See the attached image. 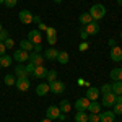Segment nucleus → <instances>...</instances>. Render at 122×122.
<instances>
[{"label": "nucleus", "instance_id": "obj_11", "mask_svg": "<svg viewBox=\"0 0 122 122\" xmlns=\"http://www.w3.org/2000/svg\"><path fill=\"white\" fill-rule=\"evenodd\" d=\"M114 121H116V114L112 111L99 112V122H114Z\"/></svg>", "mask_w": 122, "mask_h": 122}, {"label": "nucleus", "instance_id": "obj_39", "mask_svg": "<svg viewBox=\"0 0 122 122\" xmlns=\"http://www.w3.org/2000/svg\"><path fill=\"white\" fill-rule=\"evenodd\" d=\"M5 51H7L5 44H3V42H0V57H2V56H5Z\"/></svg>", "mask_w": 122, "mask_h": 122}, {"label": "nucleus", "instance_id": "obj_7", "mask_svg": "<svg viewBox=\"0 0 122 122\" xmlns=\"http://www.w3.org/2000/svg\"><path fill=\"white\" fill-rule=\"evenodd\" d=\"M109 56H111V60H114V62H122V47L112 46Z\"/></svg>", "mask_w": 122, "mask_h": 122}, {"label": "nucleus", "instance_id": "obj_40", "mask_svg": "<svg viewBox=\"0 0 122 122\" xmlns=\"http://www.w3.org/2000/svg\"><path fill=\"white\" fill-rule=\"evenodd\" d=\"M41 51H42V46L41 44H36L34 49H33V52H38V54H41Z\"/></svg>", "mask_w": 122, "mask_h": 122}, {"label": "nucleus", "instance_id": "obj_46", "mask_svg": "<svg viewBox=\"0 0 122 122\" xmlns=\"http://www.w3.org/2000/svg\"><path fill=\"white\" fill-rule=\"evenodd\" d=\"M41 122H52V121H51V119H47V117H44V119H42Z\"/></svg>", "mask_w": 122, "mask_h": 122}, {"label": "nucleus", "instance_id": "obj_32", "mask_svg": "<svg viewBox=\"0 0 122 122\" xmlns=\"http://www.w3.org/2000/svg\"><path fill=\"white\" fill-rule=\"evenodd\" d=\"M112 107H114V111H112V112L116 114V116H121V114H122V104H121V103H116V104L112 106Z\"/></svg>", "mask_w": 122, "mask_h": 122}, {"label": "nucleus", "instance_id": "obj_15", "mask_svg": "<svg viewBox=\"0 0 122 122\" xmlns=\"http://www.w3.org/2000/svg\"><path fill=\"white\" fill-rule=\"evenodd\" d=\"M42 60H44L42 54H38V52H31L29 54V62L34 64V65H42Z\"/></svg>", "mask_w": 122, "mask_h": 122}, {"label": "nucleus", "instance_id": "obj_26", "mask_svg": "<svg viewBox=\"0 0 122 122\" xmlns=\"http://www.w3.org/2000/svg\"><path fill=\"white\" fill-rule=\"evenodd\" d=\"M75 122H88V114H86V111H76Z\"/></svg>", "mask_w": 122, "mask_h": 122}, {"label": "nucleus", "instance_id": "obj_50", "mask_svg": "<svg viewBox=\"0 0 122 122\" xmlns=\"http://www.w3.org/2000/svg\"><path fill=\"white\" fill-rule=\"evenodd\" d=\"M2 29H3V26H2V23H0V31H2Z\"/></svg>", "mask_w": 122, "mask_h": 122}, {"label": "nucleus", "instance_id": "obj_14", "mask_svg": "<svg viewBox=\"0 0 122 122\" xmlns=\"http://www.w3.org/2000/svg\"><path fill=\"white\" fill-rule=\"evenodd\" d=\"M86 98H88L90 101H96V99L99 98V88L90 86V88L86 90Z\"/></svg>", "mask_w": 122, "mask_h": 122}, {"label": "nucleus", "instance_id": "obj_49", "mask_svg": "<svg viewBox=\"0 0 122 122\" xmlns=\"http://www.w3.org/2000/svg\"><path fill=\"white\" fill-rule=\"evenodd\" d=\"M2 3H5V0H0V5H2Z\"/></svg>", "mask_w": 122, "mask_h": 122}, {"label": "nucleus", "instance_id": "obj_51", "mask_svg": "<svg viewBox=\"0 0 122 122\" xmlns=\"http://www.w3.org/2000/svg\"><path fill=\"white\" fill-rule=\"evenodd\" d=\"M121 38H122V31H121Z\"/></svg>", "mask_w": 122, "mask_h": 122}, {"label": "nucleus", "instance_id": "obj_47", "mask_svg": "<svg viewBox=\"0 0 122 122\" xmlns=\"http://www.w3.org/2000/svg\"><path fill=\"white\" fill-rule=\"evenodd\" d=\"M54 2H56V3H62V0H54Z\"/></svg>", "mask_w": 122, "mask_h": 122}, {"label": "nucleus", "instance_id": "obj_2", "mask_svg": "<svg viewBox=\"0 0 122 122\" xmlns=\"http://www.w3.org/2000/svg\"><path fill=\"white\" fill-rule=\"evenodd\" d=\"M49 91H52V94H62L65 91V83H62V81H52V83H49Z\"/></svg>", "mask_w": 122, "mask_h": 122}, {"label": "nucleus", "instance_id": "obj_1", "mask_svg": "<svg viewBox=\"0 0 122 122\" xmlns=\"http://www.w3.org/2000/svg\"><path fill=\"white\" fill-rule=\"evenodd\" d=\"M88 13L91 15L93 21H99V20L104 18V15H106V8H104V5H101V3H94Z\"/></svg>", "mask_w": 122, "mask_h": 122}, {"label": "nucleus", "instance_id": "obj_36", "mask_svg": "<svg viewBox=\"0 0 122 122\" xmlns=\"http://www.w3.org/2000/svg\"><path fill=\"white\" fill-rule=\"evenodd\" d=\"M16 3H18V0H5V5H7L8 8H13V7H16Z\"/></svg>", "mask_w": 122, "mask_h": 122}, {"label": "nucleus", "instance_id": "obj_31", "mask_svg": "<svg viewBox=\"0 0 122 122\" xmlns=\"http://www.w3.org/2000/svg\"><path fill=\"white\" fill-rule=\"evenodd\" d=\"M112 91V88H111V85H107V83H104L101 88H99V93H103V94H106V93H111Z\"/></svg>", "mask_w": 122, "mask_h": 122}, {"label": "nucleus", "instance_id": "obj_5", "mask_svg": "<svg viewBox=\"0 0 122 122\" xmlns=\"http://www.w3.org/2000/svg\"><path fill=\"white\" fill-rule=\"evenodd\" d=\"M13 59L16 60V62H26V60H29V52H26V51H23V49H16L15 52H13Z\"/></svg>", "mask_w": 122, "mask_h": 122}, {"label": "nucleus", "instance_id": "obj_43", "mask_svg": "<svg viewBox=\"0 0 122 122\" xmlns=\"http://www.w3.org/2000/svg\"><path fill=\"white\" fill-rule=\"evenodd\" d=\"M33 21H34V23H38V25H39V23H41V18H39V16H34V18H33Z\"/></svg>", "mask_w": 122, "mask_h": 122}, {"label": "nucleus", "instance_id": "obj_8", "mask_svg": "<svg viewBox=\"0 0 122 122\" xmlns=\"http://www.w3.org/2000/svg\"><path fill=\"white\" fill-rule=\"evenodd\" d=\"M15 86L18 88L20 91H28V90H29V80H28V76L16 78V83H15Z\"/></svg>", "mask_w": 122, "mask_h": 122}, {"label": "nucleus", "instance_id": "obj_4", "mask_svg": "<svg viewBox=\"0 0 122 122\" xmlns=\"http://www.w3.org/2000/svg\"><path fill=\"white\" fill-rule=\"evenodd\" d=\"M116 104V94L111 91V93L103 94V101H101V106H106V107H112Z\"/></svg>", "mask_w": 122, "mask_h": 122}, {"label": "nucleus", "instance_id": "obj_42", "mask_svg": "<svg viewBox=\"0 0 122 122\" xmlns=\"http://www.w3.org/2000/svg\"><path fill=\"white\" fill-rule=\"evenodd\" d=\"M116 103H121L122 104V94H117V96H116Z\"/></svg>", "mask_w": 122, "mask_h": 122}, {"label": "nucleus", "instance_id": "obj_35", "mask_svg": "<svg viewBox=\"0 0 122 122\" xmlns=\"http://www.w3.org/2000/svg\"><path fill=\"white\" fill-rule=\"evenodd\" d=\"M34 68H36V65L34 64H26V72H28V75H33V72H34Z\"/></svg>", "mask_w": 122, "mask_h": 122}, {"label": "nucleus", "instance_id": "obj_18", "mask_svg": "<svg viewBox=\"0 0 122 122\" xmlns=\"http://www.w3.org/2000/svg\"><path fill=\"white\" fill-rule=\"evenodd\" d=\"M109 76L112 78L114 81H122V67H116V68H112L111 73H109Z\"/></svg>", "mask_w": 122, "mask_h": 122}, {"label": "nucleus", "instance_id": "obj_13", "mask_svg": "<svg viewBox=\"0 0 122 122\" xmlns=\"http://www.w3.org/2000/svg\"><path fill=\"white\" fill-rule=\"evenodd\" d=\"M46 33H47V42H49L51 46H54V44L57 42V31H56V28H49V26H47Z\"/></svg>", "mask_w": 122, "mask_h": 122}, {"label": "nucleus", "instance_id": "obj_30", "mask_svg": "<svg viewBox=\"0 0 122 122\" xmlns=\"http://www.w3.org/2000/svg\"><path fill=\"white\" fill-rule=\"evenodd\" d=\"M46 78H47V81H49V83L56 81V80H57V72H56V70H47Z\"/></svg>", "mask_w": 122, "mask_h": 122}, {"label": "nucleus", "instance_id": "obj_19", "mask_svg": "<svg viewBox=\"0 0 122 122\" xmlns=\"http://www.w3.org/2000/svg\"><path fill=\"white\" fill-rule=\"evenodd\" d=\"M49 93V83H39L36 86V94L38 96H46Z\"/></svg>", "mask_w": 122, "mask_h": 122}, {"label": "nucleus", "instance_id": "obj_12", "mask_svg": "<svg viewBox=\"0 0 122 122\" xmlns=\"http://www.w3.org/2000/svg\"><path fill=\"white\" fill-rule=\"evenodd\" d=\"M86 29V33L90 34V36H94V34H98L99 33V25L96 23V21H91V23H88L86 26H83Z\"/></svg>", "mask_w": 122, "mask_h": 122}, {"label": "nucleus", "instance_id": "obj_17", "mask_svg": "<svg viewBox=\"0 0 122 122\" xmlns=\"http://www.w3.org/2000/svg\"><path fill=\"white\" fill-rule=\"evenodd\" d=\"M86 111L90 114H99L101 112V103H98V101H90V106H88Z\"/></svg>", "mask_w": 122, "mask_h": 122}, {"label": "nucleus", "instance_id": "obj_23", "mask_svg": "<svg viewBox=\"0 0 122 122\" xmlns=\"http://www.w3.org/2000/svg\"><path fill=\"white\" fill-rule=\"evenodd\" d=\"M68 54H67L65 51H59V56H57V62L59 64H62V65H65V64H68Z\"/></svg>", "mask_w": 122, "mask_h": 122}, {"label": "nucleus", "instance_id": "obj_22", "mask_svg": "<svg viewBox=\"0 0 122 122\" xmlns=\"http://www.w3.org/2000/svg\"><path fill=\"white\" fill-rule=\"evenodd\" d=\"M20 46H21V49H23V51H26V52H29V51H33V49H34V44H33L28 38H26V39H21Z\"/></svg>", "mask_w": 122, "mask_h": 122}, {"label": "nucleus", "instance_id": "obj_25", "mask_svg": "<svg viewBox=\"0 0 122 122\" xmlns=\"http://www.w3.org/2000/svg\"><path fill=\"white\" fill-rule=\"evenodd\" d=\"M59 109H60V112H64V114H67L70 109H72V104L68 103L67 99H62L60 101V104H59Z\"/></svg>", "mask_w": 122, "mask_h": 122}, {"label": "nucleus", "instance_id": "obj_3", "mask_svg": "<svg viewBox=\"0 0 122 122\" xmlns=\"http://www.w3.org/2000/svg\"><path fill=\"white\" fill-rule=\"evenodd\" d=\"M18 18H20V21H21L23 25H31V23H33V18H34V15H33L29 10H21L20 15H18Z\"/></svg>", "mask_w": 122, "mask_h": 122}, {"label": "nucleus", "instance_id": "obj_29", "mask_svg": "<svg viewBox=\"0 0 122 122\" xmlns=\"http://www.w3.org/2000/svg\"><path fill=\"white\" fill-rule=\"evenodd\" d=\"M5 85H8V86H13V85L16 83V76L13 75V73H10V75H5Z\"/></svg>", "mask_w": 122, "mask_h": 122}, {"label": "nucleus", "instance_id": "obj_38", "mask_svg": "<svg viewBox=\"0 0 122 122\" xmlns=\"http://www.w3.org/2000/svg\"><path fill=\"white\" fill-rule=\"evenodd\" d=\"M3 44H5V47H7V49H11V47L15 46V41H13L11 38H8L7 41H5V42H3Z\"/></svg>", "mask_w": 122, "mask_h": 122}, {"label": "nucleus", "instance_id": "obj_33", "mask_svg": "<svg viewBox=\"0 0 122 122\" xmlns=\"http://www.w3.org/2000/svg\"><path fill=\"white\" fill-rule=\"evenodd\" d=\"M8 38H10L8 31H7V29H2V31H0V42H5Z\"/></svg>", "mask_w": 122, "mask_h": 122}, {"label": "nucleus", "instance_id": "obj_41", "mask_svg": "<svg viewBox=\"0 0 122 122\" xmlns=\"http://www.w3.org/2000/svg\"><path fill=\"white\" fill-rule=\"evenodd\" d=\"M88 49V42H83L81 46H80V51H86Z\"/></svg>", "mask_w": 122, "mask_h": 122}, {"label": "nucleus", "instance_id": "obj_48", "mask_svg": "<svg viewBox=\"0 0 122 122\" xmlns=\"http://www.w3.org/2000/svg\"><path fill=\"white\" fill-rule=\"evenodd\" d=\"M117 3H119V5H121V7H122V0H117Z\"/></svg>", "mask_w": 122, "mask_h": 122}, {"label": "nucleus", "instance_id": "obj_28", "mask_svg": "<svg viewBox=\"0 0 122 122\" xmlns=\"http://www.w3.org/2000/svg\"><path fill=\"white\" fill-rule=\"evenodd\" d=\"M111 88H112V93L117 96V94H122V81H114L111 85Z\"/></svg>", "mask_w": 122, "mask_h": 122}, {"label": "nucleus", "instance_id": "obj_16", "mask_svg": "<svg viewBox=\"0 0 122 122\" xmlns=\"http://www.w3.org/2000/svg\"><path fill=\"white\" fill-rule=\"evenodd\" d=\"M47 75V68L44 65H36L34 72H33V76L34 78H46Z\"/></svg>", "mask_w": 122, "mask_h": 122}, {"label": "nucleus", "instance_id": "obj_34", "mask_svg": "<svg viewBox=\"0 0 122 122\" xmlns=\"http://www.w3.org/2000/svg\"><path fill=\"white\" fill-rule=\"evenodd\" d=\"M88 122H99V114H88Z\"/></svg>", "mask_w": 122, "mask_h": 122}, {"label": "nucleus", "instance_id": "obj_6", "mask_svg": "<svg viewBox=\"0 0 122 122\" xmlns=\"http://www.w3.org/2000/svg\"><path fill=\"white\" fill-rule=\"evenodd\" d=\"M59 116H60V109H59V106H49V107L46 109V117H47V119L54 121V119H59Z\"/></svg>", "mask_w": 122, "mask_h": 122}, {"label": "nucleus", "instance_id": "obj_52", "mask_svg": "<svg viewBox=\"0 0 122 122\" xmlns=\"http://www.w3.org/2000/svg\"><path fill=\"white\" fill-rule=\"evenodd\" d=\"M114 122H116V121H114Z\"/></svg>", "mask_w": 122, "mask_h": 122}, {"label": "nucleus", "instance_id": "obj_24", "mask_svg": "<svg viewBox=\"0 0 122 122\" xmlns=\"http://www.w3.org/2000/svg\"><path fill=\"white\" fill-rule=\"evenodd\" d=\"M78 21H80V23H81L83 26H86L88 23H91V21H93V18H91V15H90L88 11H85V13H81V15H80Z\"/></svg>", "mask_w": 122, "mask_h": 122}, {"label": "nucleus", "instance_id": "obj_20", "mask_svg": "<svg viewBox=\"0 0 122 122\" xmlns=\"http://www.w3.org/2000/svg\"><path fill=\"white\" fill-rule=\"evenodd\" d=\"M57 56H59V51L54 49L52 46H51V49H46V52H44V57L49 60H57Z\"/></svg>", "mask_w": 122, "mask_h": 122}, {"label": "nucleus", "instance_id": "obj_9", "mask_svg": "<svg viewBox=\"0 0 122 122\" xmlns=\"http://www.w3.org/2000/svg\"><path fill=\"white\" fill-rule=\"evenodd\" d=\"M28 39L36 46V44H41V41H42V36H41V33H39V29H33V31H29L28 33Z\"/></svg>", "mask_w": 122, "mask_h": 122}, {"label": "nucleus", "instance_id": "obj_21", "mask_svg": "<svg viewBox=\"0 0 122 122\" xmlns=\"http://www.w3.org/2000/svg\"><path fill=\"white\" fill-rule=\"evenodd\" d=\"M15 76L16 78H21V76H28V72H26V67L23 64H18L15 67Z\"/></svg>", "mask_w": 122, "mask_h": 122}, {"label": "nucleus", "instance_id": "obj_37", "mask_svg": "<svg viewBox=\"0 0 122 122\" xmlns=\"http://www.w3.org/2000/svg\"><path fill=\"white\" fill-rule=\"evenodd\" d=\"M80 38L83 39V41H86V39L90 38V34L86 33V29H85V28H81V29H80Z\"/></svg>", "mask_w": 122, "mask_h": 122}, {"label": "nucleus", "instance_id": "obj_44", "mask_svg": "<svg viewBox=\"0 0 122 122\" xmlns=\"http://www.w3.org/2000/svg\"><path fill=\"white\" fill-rule=\"evenodd\" d=\"M109 46H111V47L116 46V41H114V39H109Z\"/></svg>", "mask_w": 122, "mask_h": 122}, {"label": "nucleus", "instance_id": "obj_27", "mask_svg": "<svg viewBox=\"0 0 122 122\" xmlns=\"http://www.w3.org/2000/svg\"><path fill=\"white\" fill-rule=\"evenodd\" d=\"M11 62H13V57H10V56H2L0 57V65H2V68H3V67H10Z\"/></svg>", "mask_w": 122, "mask_h": 122}, {"label": "nucleus", "instance_id": "obj_10", "mask_svg": "<svg viewBox=\"0 0 122 122\" xmlns=\"http://www.w3.org/2000/svg\"><path fill=\"white\" fill-rule=\"evenodd\" d=\"M88 106H90V99H88L86 96H85V98H78L75 101V109L76 111H86Z\"/></svg>", "mask_w": 122, "mask_h": 122}, {"label": "nucleus", "instance_id": "obj_45", "mask_svg": "<svg viewBox=\"0 0 122 122\" xmlns=\"http://www.w3.org/2000/svg\"><path fill=\"white\" fill-rule=\"evenodd\" d=\"M39 28H41V29H44V31H46V29H47V26H46V25H42V23H39Z\"/></svg>", "mask_w": 122, "mask_h": 122}]
</instances>
